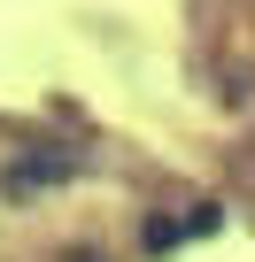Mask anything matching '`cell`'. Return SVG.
Returning <instances> with one entry per match:
<instances>
[{"label":"cell","instance_id":"obj_1","mask_svg":"<svg viewBox=\"0 0 255 262\" xmlns=\"http://www.w3.org/2000/svg\"><path fill=\"white\" fill-rule=\"evenodd\" d=\"M217 224H224V208H209V201H201V208H186V216H155V224H147V247H155V254H170L178 239H209Z\"/></svg>","mask_w":255,"mask_h":262},{"label":"cell","instance_id":"obj_2","mask_svg":"<svg viewBox=\"0 0 255 262\" xmlns=\"http://www.w3.org/2000/svg\"><path fill=\"white\" fill-rule=\"evenodd\" d=\"M70 262H101V254H70Z\"/></svg>","mask_w":255,"mask_h":262}]
</instances>
